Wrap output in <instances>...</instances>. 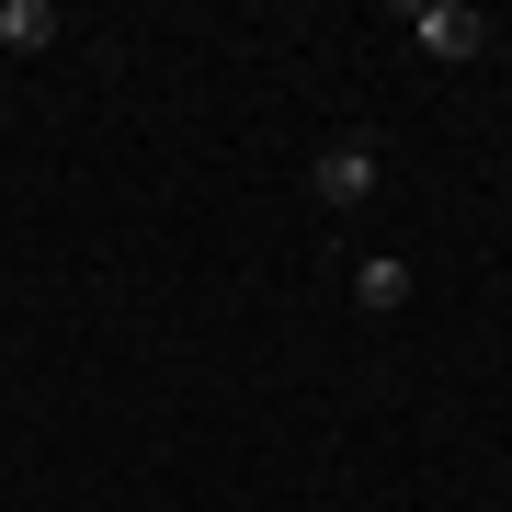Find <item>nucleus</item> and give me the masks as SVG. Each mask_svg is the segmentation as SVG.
I'll list each match as a JSON object with an SVG mask.
<instances>
[{
  "instance_id": "obj_2",
  "label": "nucleus",
  "mask_w": 512,
  "mask_h": 512,
  "mask_svg": "<svg viewBox=\"0 0 512 512\" xmlns=\"http://www.w3.org/2000/svg\"><path fill=\"white\" fill-rule=\"evenodd\" d=\"M319 194L330 205H365L376 194V148H330V160H319Z\"/></svg>"
},
{
  "instance_id": "obj_4",
  "label": "nucleus",
  "mask_w": 512,
  "mask_h": 512,
  "mask_svg": "<svg viewBox=\"0 0 512 512\" xmlns=\"http://www.w3.org/2000/svg\"><path fill=\"white\" fill-rule=\"evenodd\" d=\"M353 296H365V308H410V262H365V274H353Z\"/></svg>"
},
{
  "instance_id": "obj_3",
  "label": "nucleus",
  "mask_w": 512,
  "mask_h": 512,
  "mask_svg": "<svg viewBox=\"0 0 512 512\" xmlns=\"http://www.w3.org/2000/svg\"><path fill=\"white\" fill-rule=\"evenodd\" d=\"M0 46H12V57L57 46V12H46V0H0Z\"/></svg>"
},
{
  "instance_id": "obj_1",
  "label": "nucleus",
  "mask_w": 512,
  "mask_h": 512,
  "mask_svg": "<svg viewBox=\"0 0 512 512\" xmlns=\"http://www.w3.org/2000/svg\"><path fill=\"white\" fill-rule=\"evenodd\" d=\"M410 35H421V57H478L490 46V12H467V0H410Z\"/></svg>"
}]
</instances>
